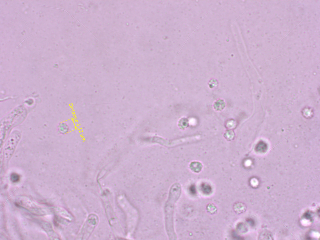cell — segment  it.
<instances>
[{
    "mask_svg": "<svg viewBox=\"0 0 320 240\" xmlns=\"http://www.w3.org/2000/svg\"><path fill=\"white\" fill-rule=\"evenodd\" d=\"M181 193V188L178 183L173 184L170 188L168 199L164 207V215L166 232L169 239H177L173 224V213L175 204Z\"/></svg>",
    "mask_w": 320,
    "mask_h": 240,
    "instance_id": "cell-1",
    "label": "cell"
},
{
    "mask_svg": "<svg viewBox=\"0 0 320 240\" xmlns=\"http://www.w3.org/2000/svg\"><path fill=\"white\" fill-rule=\"evenodd\" d=\"M21 138V133L15 131L11 134L6 143L2 155V162H8L12 156Z\"/></svg>",
    "mask_w": 320,
    "mask_h": 240,
    "instance_id": "cell-2",
    "label": "cell"
},
{
    "mask_svg": "<svg viewBox=\"0 0 320 240\" xmlns=\"http://www.w3.org/2000/svg\"><path fill=\"white\" fill-rule=\"evenodd\" d=\"M68 126L64 123H62L60 124L58 128V131L60 133H65L68 130Z\"/></svg>",
    "mask_w": 320,
    "mask_h": 240,
    "instance_id": "cell-3",
    "label": "cell"
},
{
    "mask_svg": "<svg viewBox=\"0 0 320 240\" xmlns=\"http://www.w3.org/2000/svg\"><path fill=\"white\" fill-rule=\"evenodd\" d=\"M11 180L13 181L16 182L17 181L19 178V177L17 174H12L11 176Z\"/></svg>",
    "mask_w": 320,
    "mask_h": 240,
    "instance_id": "cell-4",
    "label": "cell"
}]
</instances>
